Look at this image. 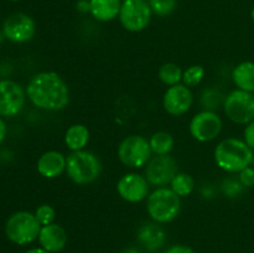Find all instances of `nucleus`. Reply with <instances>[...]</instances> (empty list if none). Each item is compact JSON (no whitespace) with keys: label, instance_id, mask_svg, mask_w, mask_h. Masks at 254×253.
<instances>
[{"label":"nucleus","instance_id":"nucleus-1","mask_svg":"<svg viewBox=\"0 0 254 253\" xmlns=\"http://www.w3.org/2000/svg\"><path fill=\"white\" fill-rule=\"evenodd\" d=\"M26 96L39 109L59 112L68 104L69 89L59 73L44 71L31 77L26 86Z\"/></svg>","mask_w":254,"mask_h":253},{"label":"nucleus","instance_id":"nucleus-2","mask_svg":"<svg viewBox=\"0 0 254 253\" xmlns=\"http://www.w3.org/2000/svg\"><path fill=\"white\" fill-rule=\"evenodd\" d=\"M253 154L254 151L242 139L226 138L217 144L213 156L221 170L236 174L252 165Z\"/></svg>","mask_w":254,"mask_h":253},{"label":"nucleus","instance_id":"nucleus-3","mask_svg":"<svg viewBox=\"0 0 254 253\" xmlns=\"http://www.w3.org/2000/svg\"><path fill=\"white\" fill-rule=\"evenodd\" d=\"M102 164L98 156L88 150L71 151L66 158V173L72 183L88 185L101 175Z\"/></svg>","mask_w":254,"mask_h":253},{"label":"nucleus","instance_id":"nucleus-4","mask_svg":"<svg viewBox=\"0 0 254 253\" xmlns=\"http://www.w3.org/2000/svg\"><path fill=\"white\" fill-rule=\"evenodd\" d=\"M146 210L151 220L156 223H169L175 220L181 210L180 196L171 189L156 188L149 193L146 201Z\"/></svg>","mask_w":254,"mask_h":253},{"label":"nucleus","instance_id":"nucleus-5","mask_svg":"<svg viewBox=\"0 0 254 253\" xmlns=\"http://www.w3.org/2000/svg\"><path fill=\"white\" fill-rule=\"evenodd\" d=\"M41 227L35 213L17 211L7 218L5 223V235L15 245L26 246L39 238Z\"/></svg>","mask_w":254,"mask_h":253},{"label":"nucleus","instance_id":"nucleus-6","mask_svg":"<svg viewBox=\"0 0 254 253\" xmlns=\"http://www.w3.org/2000/svg\"><path fill=\"white\" fill-rule=\"evenodd\" d=\"M151 153L149 140L143 135H129L118 145V159L131 169L145 166L151 159Z\"/></svg>","mask_w":254,"mask_h":253},{"label":"nucleus","instance_id":"nucleus-7","mask_svg":"<svg viewBox=\"0 0 254 253\" xmlns=\"http://www.w3.org/2000/svg\"><path fill=\"white\" fill-rule=\"evenodd\" d=\"M223 109L231 122L247 126L254 121V93L235 89L223 99Z\"/></svg>","mask_w":254,"mask_h":253},{"label":"nucleus","instance_id":"nucleus-8","mask_svg":"<svg viewBox=\"0 0 254 253\" xmlns=\"http://www.w3.org/2000/svg\"><path fill=\"white\" fill-rule=\"evenodd\" d=\"M151 15L148 0H124L118 17L127 31L140 32L149 26Z\"/></svg>","mask_w":254,"mask_h":253},{"label":"nucleus","instance_id":"nucleus-9","mask_svg":"<svg viewBox=\"0 0 254 253\" xmlns=\"http://www.w3.org/2000/svg\"><path fill=\"white\" fill-rule=\"evenodd\" d=\"M189 130L191 136L201 143L215 140L222 130V119L213 111H202L192 117Z\"/></svg>","mask_w":254,"mask_h":253},{"label":"nucleus","instance_id":"nucleus-10","mask_svg":"<svg viewBox=\"0 0 254 253\" xmlns=\"http://www.w3.org/2000/svg\"><path fill=\"white\" fill-rule=\"evenodd\" d=\"M178 173V163L170 154L154 156L148 161L145 168L146 180L156 188L169 185Z\"/></svg>","mask_w":254,"mask_h":253},{"label":"nucleus","instance_id":"nucleus-11","mask_svg":"<svg viewBox=\"0 0 254 253\" xmlns=\"http://www.w3.org/2000/svg\"><path fill=\"white\" fill-rule=\"evenodd\" d=\"M26 91L12 79H0V117H14L21 112Z\"/></svg>","mask_w":254,"mask_h":253},{"label":"nucleus","instance_id":"nucleus-12","mask_svg":"<svg viewBox=\"0 0 254 253\" xmlns=\"http://www.w3.org/2000/svg\"><path fill=\"white\" fill-rule=\"evenodd\" d=\"M36 32L34 19L24 12H15L10 15L2 25V35L9 41L15 44L29 42Z\"/></svg>","mask_w":254,"mask_h":253},{"label":"nucleus","instance_id":"nucleus-13","mask_svg":"<svg viewBox=\"0 0 254 253\" xmlns=\"http://www.w3.org/2000/svg\"><path fill=\"white\" fill-rule=\"evenodd\" d=\"M149 181L145 176L136 173H128L117 183L118 195L130 203L140 202L149 196Z\"/></svg>","mask_w":254,"mask_h":253},{"label":"nucleus","instance_id":"nucleus-14","mask_svg":"<svg viewBox=\"0 0 254 253\" xmlns=\"http://www.w3.org/2000/svg\"><path fill=\"white\" fill-rule=\"evenodd\" d=\"M192 103V92L184 83L169 87L163 97V107L170 116H184L190 111Z\"/></svg>","mask_w":254,"mask_h":253},{"label":"nucleus","instance_id":"nucleus-15","mask_svg":"<svg viewBox=\"0 0 254 253\" xmlns=\"http://www.w3.org/2000/svg\"><path fill=\"white\" fill-rule=\"evenodd\" d=\"M39 243L44 250L50 253H57L64 250L68 241L66 230L59 223L42 226L39 235Z\"/></svg>","mask_w":254,"mask_h":253},{"label":"nucleus","instance_id":"nucleus-16","mask_svg":"<svg viewBox=\"0 0 254 253\" xmlns=\"http://www.w3.org/2000/svg\"><path fill=\"white\" fill-rule=\"evenodd\" d=\"M66 158L67 156L61 151H45L37 160V171L46 179L59 178L64 171H66Z\"/></svg>","mask_w":254,"mask_h":253},{"label":"nucleus","instance_id":"nucleus-17","mask_svg":"<svg viewBox=\"0 0 254 253\" xmlns=\"http://www.w3.org/2000/svg\"><path fill=\"white\" fill-rule=\"evenodd\" d=\"M139 243L149 252H156L164 246L166 240V233L160 223L146 222L139 227L136 233Z\"/></svg>","mask_w":254,"mask_h":253},{"label":"nucleus","instance_id":"nucleus-18","mask_svg":"<svg viewBox=\"0 0 254 253\" xmlns=\"http://www.w3.org/2000/svg\"><path fill=\"white\" fill-rule=\"evenodd\" d=\"M122 4V0H89V12L98 21H112L119 16Z\"/></svg>","mask_w":254,"mask_h":253},{"label":"nucleus","instance_id":"nucleus-19","mask_svg":"<svg viewBox=\"0 0 254 253\" xmlns=\"http://www.w3.org/2000/svg\"><path fill=\"white\" fill-rule=\"evenodd\" d=\"M232 79L238 89L254 93V62L243 61L232 71Z\"/></svg>","mask_w":254,"mask_h":253},{"label":"nucleus","instance_id":"nucleus-20","mask_svg":"<svg viewBox=\"0 0 254 253\" xmlns=\"http://www.w3.org/2000/svg\"><path fill=\"white\" fill-rule=\"evenodd\" d=\"M89 141V130L84 124H72L64 133V144L71 151L83 150Z\"/></svg>","mask_w":254,"mask_h":253},{"label":"nucleus","instance_id":"nucleus-21","mask_svg":"<svg viewBox=\"0 0 254 253\" xmlns=\"http://www.w3.org/2000/svg\"><path fill=\"white\" fill-rule=\"evenodd\" d=\"M149 144H150L151 151L155 155H168L173 150L175 140H174V136L170 133L159 130L150 136Z\"/></svg>","mask_w":254,"mask_h":253},{"label":"nucleus","instance_id":"nucleus-22","mask_svg":"<svg viewBox=\"0 0 254 253\" xmlns=\"http://www.w3.org/2000/svg\"><path fill=\"white\" fill-rule=\"evenodd\" d=\"M183 73L184 71L179 64L174 63V62H166V63L161 64V67L159 68L158 76L165 86L173 87L183 81Z\"/></svg>","mask_w":254,"mask_h":253},{"label":"nucleus","instance_id":"nucleus-23","mask_svg":"<svg viewBox=\"0 0 254 253\" xmlns=\"http://www.w3.org/2000/svg\"><path fill=\"white\" fill-rule=\"evenodd\" d=\"M170 189L180 197L189 196L195 189V180L186 173H178L170 183Z\"/></svg>","mask_w":254,"mask_h":253},{"label":"nucleus","instance_id":"nucleus-24","mask_svg":"<svg viewBox=\"0 0 254 253\" xmlns=\"http://www.w3.org/2000/svg\"><path fill=\"white\" fill-rule=\"evenodd\" d=\"M206 71L203 66L201 64H192V66L188 67L183 73V83L189 88L196 87L202 82L203 77H205Z\"/></svg>","mask_w":254,"mask_h":253},{"label":"nucleus","instance_id":"nucleus-25","mask_svg":"<svg viewBox=\"0 0 254 253\" xmlns=\"http://www.w3.org/2000/svg\"><path fill=\"white\" fill-rule=\"evenodd\" d=\"M153 14L165 17L173 14L178 7V0H148Z\"/></svg>","mask_w":254,"mask_h":253},{"label":"nucleus","instance_id":"nucleus-26","mask_svg":"<svg viewBox=\"0 0 254 253\" xmlns=\"http://www.w3.org/2000/svg\"><path fill=\"white\" fill-rule=\"evenodd\" d=\"M35 216H36L37 221L41 223V226L51 225V223H54L55 217H56V211L49 203H42L36 208Z\"/></svg>","mask_w":254,"mask_h":253},{"label":"nucleus","instance_id":"nucleus-27","mask_svg":"<svg viewBox=\"0 0 254 253\" xmlns=\"http://www.w3.org/2000/svg\"><path fill=\"white\" fill-rule=\"evenodd\" d=\"M222 97L223 96L221 94V92L216 91V89H206L202 94V98H201L202 106L206 108L205 111H213L220 104V102L222 101Z\"/></svg>","mask_w":254,"mask_h":253},{"label":"nucleus","instance_id":"nucleus-28","mask_svg":"<svg viewBox=\"0 0 254 253\" xmlns=\"http://www.w3.org/2000/svg\"><path fill=\"white\" fill-rule=\"evenodd\" d=\"M222 189L225 195H227L228 197H236V196H238L241 192H242L243 185L240 183V180L236 181V180H231V179H228V180L223 181Z\"/></svg>","mask_w":254,"mask_h":253},{"label":"nucleus","instance_id":"nucleus-29","mask_svg":"<svg viewBox=\"0 0 254 253\" xmlns=\"http://www.w3.org/2000/svg\"><path fill=\"white\" fill-rule=\"evenodd\" d=\"M238 180L242 184L243 188H254V168L248 166L238 173Z\"/></svg>","mask_w":254,"mask_h":253},{"label":"nucleus","instance_id":"nucleus-30","mask_svg":"<svg viewBox=\"0 0 254 253\" xmlns=\"http://www.w3.org/2000/svg\"><path fill=\"white\" fill-rule=\"evenodd\" d=\"M243 140L254 151V121L246 126L245 131H243Z\"/></svg>","mask_w":254,"mask_h":253},{"label":"nucleus","instance_id":"nucleus-31","mask_svg":"<svg viewBox=\"0 0 254 253\" xmlns=\"http://www.w3.org/2000/svg\"><path fill=\"white\" fill-rule=\"evenodd\" d=\"M163 253H196L191 247L184 245H175L169 247L168 250L164 251Z\"/></svg>","mask_w":254,"mask_h":253},{"label":"nucleus","instance_id":"nucleus-32","mask_svg":"<svg viewBox=\"0 0 254 253\" xmlns=\"http://www.w3.org/2000/svg\"><path fill=\"white\" fill-rule=\"evenodd\" d=\"M77 9L81 12H88L89 11V0H79L77 2Z\"/></svg>","mask_w":254,"mask_h":253},{"label":"nucleus","instance_id":"nucleus-33","mask_svg":"<svg viewBox=\"0 0 254 253\" xmlns=\"http://www.w3.org/2000/svg\"><path fill=\"white\" fill-rule=\"evenodd\" d=\"M6 124H5L4 121L0 118V145H1L2 141L6 138Z\"/></svg>","mask_w":254,"mask_h":253},{"label":"nucleus","instance_id":"nucleus-34","mask_svg":"<svg viewBox=\"0 0 254 253\" xmlns=\"http://www.w3.org/2000/svg\"><path fill=\"white\" fill-rule=\"evenodd\" d=\"M25 253H50V252H47V251L44 250L42 247H36V248H31V250L26 251Z\"/></svg>","mask_w":254,"mask_h":253},{"label":"nucleus","instance_id":"nucleus-35","mask_svg":"<svg viewBox=\"0 0 254 253\" xmlns=\"http://www.w3.org/2000/svg\"><path fill=\"white\" fill-rule=\"evenodd\" d=\"M122 253H140V251L135 247H128L126 250L122 251Z\"/></svg>","mask_w":254,"mask_h":253},{"label":"nucleus","instance_id":"nucleus-36","mask_svg":"<svg viewBox=\"0 0 254 253\" xmlns=\"http://www.w3.org/2000/svg\"><path fill=\"white\" fill-rule=\"evenodd\" d=\"M251 16H252V20H253V21H254V6H253L252 11H251Z\"/></svg>","mask_w":254,"mask_h":253},{"label":"nucleus","instance_id":"nucleus-37","mask_svg":"<svg viewBox=\"0 0 254 253\" xmlns=\"http://www.w3.org/2000/svg\"><path fill=\"white\" fill-rule=\"evenodd\" d=\"M2 37H4V35L0 34V44H1V41H2Z\"/></svg>","mask_w":254,"mask_h":253},{"label":"nucleus","instance_id":"nucleus-38","mask_svg":"<svg viewBox=\"0 0 254 253\" xmlns=\"http://www.w3.org/2000/svg\"><path fill=\"white\" fill-rule=\"evenodd\" d=\"M252 166L254 168V154H253V159H252Z\"/></svg>","mask_w":254,"mask_h":253},{"label":"nucleus","instance_id":"nucleus-39","mask_svg":"<svg viewBox=\"0 0 254 253\" xmlns=\"http://www.w3.org/2000/svg\"><path fill=\"white\" fill-rule=\"evenodd\" d=\"M10 1H20V0H10Z\"/></svg>","mask_w":254,"mask_h":253},{"label":"nucleus","instance_id":"nucleus-40","mask_svg":"<svg viewBox=\"0 0 254 253\" xmlns=\"http://www.w3.org/2000/svg\"><path fill=\"white\" fill-rule=\"evenodd\" d=\"M122 1H124V0H122Z\"/></svg>","mask_w":254,"mask_h":253}]
</instances>
